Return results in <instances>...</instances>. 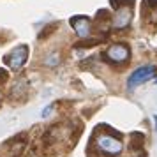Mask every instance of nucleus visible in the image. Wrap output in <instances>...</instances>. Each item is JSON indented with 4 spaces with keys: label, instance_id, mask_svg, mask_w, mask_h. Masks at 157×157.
<instances>
[{
    "label": "nucleus",
    "instance_id": "obj_1",
    "mask_svg": "<svg viewBox=\"0 0 157 157\" xmlns=\"http://www.w3.org/2000/svg\"><path fill=\"white\" fill-rule=\"evenodd\" d=\"M154 76H155V67L154 65H141V67H138L134 72H131V76L127 78L129 90H132L138 85H141L145 81L152 79Z\"/></svg>",
    "mask_w": 157,
    "mask_h": 157
},
{
    "label": "nucleus",
    "instance_id": "obj_2",
    "mask_svg": "<svg viewBox=\"0 0 157 157\" xmlns=\"http://www.w3.org/2000/svg\"><path fill=\"white\" fill-rule=\"evenodd\" d=\"M97 147L99 150H102L104 154L108 155H118L122 152V143L113 138V136H108V134H102L97 138Z\"/></svg>",
    "mask_w": 157,
    "mask_h": 157
},
{
    "label": "nucleus",
    "instance_id": "obj_3",
    "mask_svg": "<svg viewBox=\"0 0 157 157\" xmlns=\"http://www.w3.org/2000/svg\"><path fill=\"white\" fill-rule=\"evenodd\" d=\"M27 58H29V46H27V44H20V46H16L14 50L7 55L6 62H7L13 69H20V67L27 62Z\"/></svg>",
    "mask_w": 157,
    "mask_h": 157
},
{
    "label": "nucleus",
    "instance_id": "obj_4",
    "mask_svg": "<svg viewBox=\"0 0 157 157\" xmlns=\"http://www.w3.org/2000/svg\"><path fill=\"white\" fill-rule=\"evenodd\" d=\"M106 55H108V58L113 60V62H125L129 58V48L124 46V44H115V46H111V48L106 51Z\"/></svg>",
    "mask_w": 157,
    "mask_h": 157
},
{
    "label": "nucleus",
    "instance_id": "obj_5",
    "mask_svg": "<svg viewBox=\"0 0 157 157\" xmlns=\"http://www.w3.org/2000/svg\"><path fill=\"white\" fill-rule=\"evenodd\" d=\"M71 25L74 27V30H76V34H78L79 37H86L88 36V32H90V21H88L86 18H83V16H79V18H72Z\"/></svg>",
    "mask_w": 157,
    "mask_h": 157
},
{
    "label": "nucleus",
    "instance_id": "obj_6",
    "mask_svg": "<svg viewBox=\"0 0 157 157\" xmlns=\"http://www.w3.org/2000/svg\"><path fill=\"white\" fill-rule=\"evenodd\" d=\"M131 9L127 7H124L120 9L118 13H117V16H115V20H113V27L115 29H124V27H127L129 23H131Z\"/></svg>",
    "mask_w": 157,
    "mask_h": 157
},
{
    "label": "nucleus",
    "instance_id": "obj_7",
    "mask_svg": "<svg viewBox=\"0 0 157 157\" xmlns=\"http://www.w3.org/2000/svg\"><path fill=\"white\" fill-rule=\"evenodd\" d=\"M58 64V55H50V58L46 60V65H55Z\"/></svg>",
    "mask_w": 157,
    "mask_h": 157
},
{
    "label": "nucleus",
    "instance_id": "obj_8",
    "mask_svg": "<svg viewBox=\"0 0 157 157\" xmlns=\"http://www.w3.org/2000/svg\"><path fill=\"white\" fill-rule=\"evenodd\" d=\"M51 109H53V106H51V104H50V106H46V108L43 109V111H41V117H43V118H46V117H50Z\"/></svg>",
    "mask_w": 157,
    "mask_h": 157
},
{
    "label": "nucleus",
    "instance_id": "obj_9",
    "mask_svg": "<svg viewBox=\"0 0 157 157\" xmlns=\"http://www.w3.org/2000/svg\"><path fill=\"white\" fill-rule=\"evenodd\" d=\"M154 124H155V131H157V115H154Z\"/></svg>",
    "mask_w": 157,
    "mask_h": 157
}]
</instances>
